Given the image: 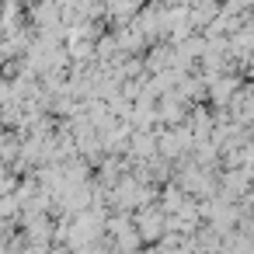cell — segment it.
I'll return each instance as SVG.
<instances>
[{
	"instance_id": "6da1fadb",
	"label": "cell",
	"mask_w": 254,
	"mask_h": 254,
	"mask_svg": "<svg viewBox=\"0 0 254 254\" xmlns=\"http://www.w3.org/2000/svg\"><path fill=\"white\" fill-rule=\"evenodd\" d=\"M132 226H136V233H139V240H143V244H157V240L164 237V209H160L157 202H150V205L136 209Z\"/></svg>"
},
{
	"instance_id": "7a4b0ae2",
	"label": "cell",
	"mask_w": 254,
	"mask_h": 254,
	"mask_svg": "<svg viewBox=\"0 0 254 254\" xmlns=\"http://www.w3.org/2000/svg\"><path fill=\"white\" fill-rule=\"evenodd\" d=\"M188 101L178 94V91H167V94H160L157 98V105H153V115H157V126H181L185 122V115H188Z\"/></svg>"
}]
</instances>
